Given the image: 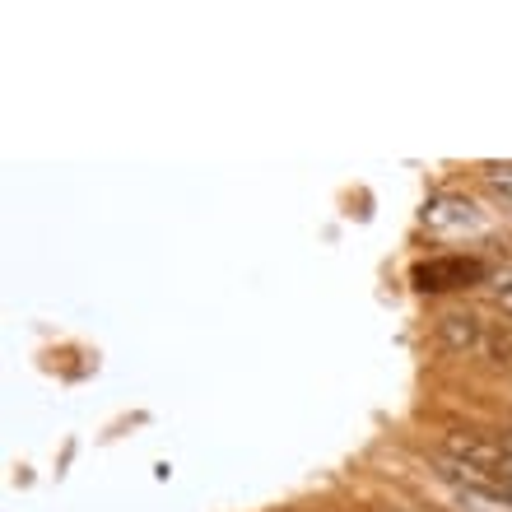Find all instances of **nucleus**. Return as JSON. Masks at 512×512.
Returning a JSON list of instances; mask_svg holds the SVG:
<instances>
[{
    "label": "nucleus",
    "mask_w": 512,
    "mask_h": 512,
    "mask_svg": "<svg viewBox=\"0 0 512 512\" xmlns=\"http://www.w3.org/2000/svg\"><path fill=\"white\" fill-rule=\"evenodd\" d=\"M443 457L466 461V466H480V471H494V466H503V452H499V447L485 443V438H475V433H466V429H447L443 433Z\"/></svg>",
    "instance_id": "1"
},
{
    "label": "nucleus",
    "mask_w": 512,
    "mask_h": 512,
    "mask_svg": "<svg viewBox=\"0 0 512 512\" xmlns=\"http://www.w3.org/2000/svg\"><path fill=\"white\" fill-rule=\"evenodd\" d=\"M457 512H512L503 489H457Z\"/></svg>",
    "instance_id": "4"
},
{
    "label": "nucleus",
    "mask_w": 512,
    "mask_h": 512,
    "mask_svg": "<svg viewBox=\"0 0 512 512\" xmlns=\"http://www.w3.org/2000/svg\"><path fill=\"white\" fill-rule=\"evenodd\" d=\"M503 494H508V499H512V480H503Z\"/></svg>",
    "instance_id": "7"
},
{
    "label": "nucleus",
    "mask_w": 512,
    "mask_h": 512,
    "mask_svg": "<svg viewBox=\"0 0 512 512\" xmlns=\"http://www.w3.org/2000/svg\"><path fill=\"white\" fill-rule=\"evenodd\" d=\"M508 457H512V429H508Z\"/></svg>",
    "instance_id": "8"
},
{
    "label": "nucleus",
    "mask_w": 512,
    "mask_h": 512,
    "mask_svg": "<svg viewBox=\"0 0 512 512\" xmlns=\"http://www.w3.org/2000/svg\"><path fill=\"white\" fill-rule=\"evenodd\" d=\"M485 187L494 191L503 205H512V163H489V168H485Z\"/></svg>",
    "instance_id": "5"
},
{
    "label": "nucleus",
    "mask_w": 512,
    "mask_h": 512,
    "mask_svg": "<svg viewBox=\"0 0 512 512\" xmlns=\"http://www.w3.org/2000/svg\"><path fill=\"white\" fill-rule=\"evenodd\" d=\"M424 224H429V229H471V224H480V215H475V205L461 201V196H433V201L424 205Z\"/></svg>",
    "instance_id": "2"
},
{
    "label": "nucleus",
    "mask_w": 512,
    "mask_h": 512,
    "mask_svg": "<svg viewBox=\"0 0 512 512\" xmlns=\"http://www.w3.org/2000/svg\"><path fill=\"white\" fill-rule=\"evenodd\" d=\"M438 340H443L447 350H480V340H485V331H480V322H475L471 312H447V317H438Z\"/></svg>",
    "instance_id": "3"
},
{
    "label": "nucleus",
    "mask_w": 512,
    "mask_h": 512,
    "mask_svg": "<svg viewBox=\"0 0 512 512\" xmlns=\"http://www.w3.org/2000/svg\"><path fill=\"white\" fill-rule=\"evenodd\" d=\"M494 303L512 317V275H494Z\"/></svg>",
    "instance_id": "6"
}]
</instances>
